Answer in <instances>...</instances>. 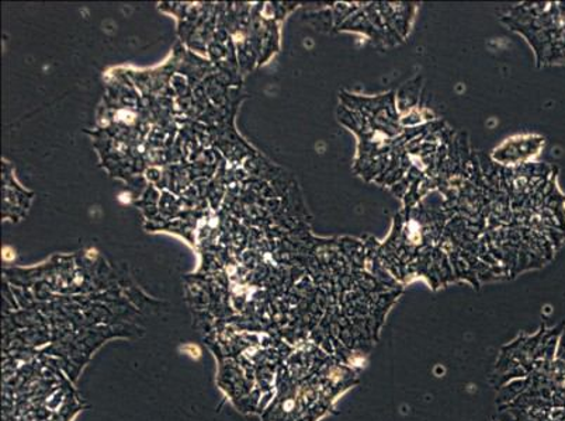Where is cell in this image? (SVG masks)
<instances>
[{
	"label": "cell",
	"instance_id": "1",
	"mask_svg": "<svg viewBox=\"0 0 565 421\" xmlns=\"http://www.w3.org/2000/svg\"><path fill=\"white\" fill-rule=\"evenodd\" d=\"M275 421H318L335 409L343 393L359 384L356 369L315 343L292 354L281 373Z\"/></svg>",
	"mask_w": 565,
	"mask_h": 421
}]
</instances>
